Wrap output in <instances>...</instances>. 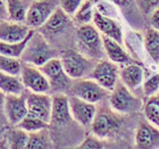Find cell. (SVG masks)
I'll return each instance as SVG.
<instances>
[{"label":"cell","instance_id":"24","mask_svg":"<svg viewBox=\"0 0 159 149\" xmlns=\"http://www.w3.org/2000/svg\"><path fill=\"white\" fill-rule=\"evenodd\" d=\"M144 47L149 56L156 64H159V31L150 27L144 33Z\"/></svg>","mask_w":159,"mask_h":149},{"label":"cell","instance_id":"18","mask_svg":"<svg viewBox=\"0 0 159 149\" xmlns=\"http://www.w3.org/2000/svg\"><path fill=\"white\" fill-rule=\"evenodd\" d=\"M143 68L136 64H127L119 71V80L131 91H135L143 84Z\"/></svg>","mask_w":159,"mask_h":149},{"label":"cell","instance_id":"7","mask_svg":"<svg viewBox=\"0 0 159 149\" xmlns=\"http://www.w3.org/2000/svg\"><path fill=\"white\" fill-rule=\"evenodd\" d=\"M20 79L23 81L25 89L31 92L48 93L51 91V86L48 77L44 75L41 68L32 64L23 63Z\"/></svg>","mask_w":159,"mask_h":149},{"label":"cell","instance_id":"12","mask_svg":"<svg viewBox=\"0 0 159 149\" xmlns=\"http://www.w3.org/2000/svg\"><path fill=\"white\" fill-rule=\"evenodd\" d=\"M29 114L43 119L47 123H51L52 113V97L48 93L31 92L26 96Z\"/></svg>","mask_w":159,"mask_h":149},{"label":"cell","instance_id":"23","mask_svg":"<svg viewBox=\"0 0 159 149\" xmlns=\"http://www.w3.org/2000/svg\"><path fill=\"white\" fill-rule=\"evenodd\" d=\"M8 20L14 22H25L29 6L25 0H6Z\"/></svg>","mask_w":159,"mask_h":149},{"label":"cell","instance_id":"5","mask_svg":"<svg viewBox=\"0 0 159 149\" xmlns=\"http://www.w3.org/2000/svg\"><path fill=\"white\" fill-rule=\"evenodd\" d=\"M40 68L49 80L51 91L55 93L70 92V88L73 86V79L70 77L68 74L65 72L60 58L55 57L49 62H47Z\"/></svg>","mask_w":159,"mask_h":149},{"label":"cell","instance_id":"19","mask_svg":"<svg viewBox=\"0 0 159 149\" xmlns=\"http://www.w3.org/2000/svg\"><path fill=\"white\" fill-rule=\"evenodd\" d=\"M102 42L105 51H106V56L111 62L116 64H124V65L131 63V57L122 48V44L117 42L116 40L102 35Z\"/></svg>","mask_w":159,"mask_h":149},{"label":"cell","instance_id":"16","mask_svg":"<svg viewBox=\"0 0 159 149\" xmlns=\"http://www.w3.org/2000/svg\"><path fill=\"white\" fill-rule=\"evenodd\" d=\"M73 119L70 113V96L66 93H55L52 96V113H51V124H67Z\"/></svg>","mask_w":159,"mask_h":149},{"label":"cell","instance_id":"28","mask_svg":"<svg viewBox=\"0 0 159 149\" xmlns=\"http://www.w3.org/2000/svg\"><path fill=\"white\" fill-rule=\"evenodd\" d=\"M22 65L23 64L20 63L16 57L5 56V55H1V57H0V70L3 73L20 76Z\"/></svg>","mask_w":159,"mask_h":149},{"label":"cell","instance_id":"33","mask_svg":"<svg viewBox=\"0 0 159 149\" xmlns=\"http://www.w3.org/2000/svg\"><path fill=\"white\" fill-rule=\"evenodd\" d=\"M82 3L83 0H60L59 6L63 8V10L67 15L74 16Z\"/></svg>","mask_w":159,"mask_h":149},{"label":"cell","instance_id":"27","mask_svg":"<svg viewBox=\"0 0 159 149\" xmlns=\"http://www.w3.org/2000/svg\"><path fill=\"white\" fill-rule=\"evenodd\" d=\"M143 112H144L146 119L150 123L159 128V92L148 98L143 107Z\"/></svg>","mask_w":159,"mask_h":149},{"label":"cell","instance_id":"36","mask_svg":"<svg viewBox=\"0 0 159 149\" xmlns=\"http://www.w3.org/2000/svg\"><path fill=\"white\" fill-rule=\"evenodd\" d=\"M115 5L119 7H125V6H129V3L132 2L133 0H111Z\"/></svg>","mask_w":159,"mask_h":149},{"label":"cell","instance_id":"34","mask_svg":"<svg viewBox=\"0 0 159 149\" xmlns=\"http://www.w3.org/2000/svg\"><path fill=\"white\" fill-rule=\"evenodd\" d=\"M102 141H101V138L97 137L96 134L86 137L85 139L83 140V142L79 146V148L82 149H98V148H102Z\"/></svg>","mask_w":159,"mask_h":149},{"label":"cell","instance_id":"31","mask_svg":"<svg viewBox=\"0 0 159 149\" xmlns=\"http://www.w3.org/2000/svg\"><path fill=\"white\" fill-rule=\"evenodd\" d=\"M142 92L147 98H150L159 92V74L150 76L143 82Z\"/></svg>","mask_w":159,"mask_h":149},{"label":"cell","instance_id":"20","mask_svg":"<svg viewBox=\"0 0 159 149\" xmlns=\"http://www.w3.org/2000/svg\"><path fill=\"white\" fill-rule=\"evenodd\" d=\"M70 16L64 12L61 7H57L49 20L47 21V23L42 26L43 32L50 34H58L63 32L70 25Z\"/></svg>","mask_w":159,"mask_h":149},{"label":"cell","instance_id":"11","mask_svg":"<svg viewBox=\"0 0 159 149\" xmlns=\"http://www.w3.org/2000/svg\"><path fill=\"white\" fill-rule=\"evenodd\" d=\"M122 124V119L115 113L111 112H99L97 113L96 117L91 124V131L93 134L101 139L109 138L118 131Z\"/></svg>","mask_w":159,"mask_h":149},{"label":"cell","instance_id":"15","mask_svg":"<svg viewBox=\"0 0 159 149\" xmlns=\"http://www.w3.org/2000/svg\"><path fill=\"white\" fill-rule=\"evenodd\" d=\"M31 29L26 23L14 22V21H1L0 25V39L5 42H20L30 34Z\"/></svg>","mask_w":159,"mask_h":149},{"label":"cell","instance_id":"22","mask_svg":"<svg viewBox=\"0 0 159 149\" xmlns=\"http://www.w3.org/2000/svg\"><path fill=\"white\" fill-rule=\"evenodd\" d=\"M34 32L35 31L32 30L30 32V34L24 40L20 41V42H5V41H1L0 42V53H1V55L20 58L24 53V50H25V48H26L27 43H29L32 35L34 34Z\"/></svg>","mask_w":159,"mask_h":149},{"label":"cell","instance_id":"37","mask_svg":"<svg viewBox=\"0 0 159 149\" xmlns=\"http://www.w3.org/2000/svg\"><path fill=\"white\" fill-rule=\"evenodd\" d=\"M3 1H6V0H3Z\"/></svg>","mask_w":159,"mask_h":149},{"label":"cell","instance_id":"6","mask_svg":"<svg viewBox=\"0 0 159 149\" xmlns=\"http://www.w3.org/2000/svg\"><path fill=\"white\" fill-rule=\"evenodd\" d=\"M108 90L101 86L93 79H79L74 80L73 86L70 90V96L79 97L89 103L98 104L108 96Z\"/></svg>","mask_w":159,"mask_h":149},{"label":"cell","instance_id":"35","mask_svg":"<svg viewBox=\"0 0 159 149\" xmlns=\"http://www.w3.org/2000/svg\"><path fill=\"white\" fill-rule=\"evenodd\" d=\"M151 26L159 31V8L151 15Z\"/></svg>","mask_w":159,"mask_h":149},{"label":"cell","instance_id":"14","mask_svg":"<svg viewBox=\"0 0 159 149\" xmlns=\"http://www.w3.org/2000/svg\"><path fill=\"white\" fill-rule=\"evenodd\" d=\"M135 145L138 148H159V128L148 119L140 122L135 133Z\"/></svg>","mask_w":159,"mask_h":149},{"label":"cell","instance_id":"9","mask_svg":"<svg viewBox=\"0 0 159 149\" xmlns=\"http://www.w3.org/2000/svg\"><path fill=\"white\" fill-rule=\"evenodd\" d=\"M2 108L7 122L13 126L18 125L29 114L26 97L24 95H5Z\"/></svg>","mask_w":159,"mask_h":149},{"label":"cell","instance_id":"3","mask_svg":"<svg viewBox=\"0 0 159 149\" xmlns=\"http://www.w3.org/2000/svg\"><path fill=\"white\" fill-rule=\"evenodd\" d=\"M64 70L73 80L90 76L96 63L88 56L75 50H65L60 55Z\"/></svg>","mask_w":159,"mask_h":149},{"label":"cell","instance_id":"13","mask_svg":"<svg viewBox=\"0 0 159 149\" xmlns=\"http://www.w3.org/2000/svg\"><path fill=\"white\" fill-rule=\"evenodd\" d=\"M70 106L73 119H75L80 125L84 128L91 126L97 115L96 104L89 103L79 97L70 96Z\"/></svg>","mask_w":159,"mask_h":149},{"label":"cell","instance_id":"26","mask_svg":"<svg viewBox=\"0 0 159 149\" xmlns=\"http://www.w3.org/2000/svg\"><path fill=\"white\" fill-rule=\"evenodd\" d=\"M50 147H51V140L47 129L30 133L26 149H47Z\"/></svg>","mask_w":159,"mask_h":149},{"label":"cell","instance_id":"10","mask_svg":"<svg viewBox=\"0 0 159 149\" xmlns=\"http://www.w3.org/2000/svg\"><path fill=\"white\" fill-rule=\"evenodd\" d=\"M57 7L50 0H33L29 6L25 23L33 30L42 27Z\"/></svg>","mask_w":159,"mask_h":149},{"label":"cell","instance_id":"4","mask_svg":"<svg viewBox=\"0 0 159 149\" xmlns=\"http://www.w3.org/2000/svg\"><path fill=\"white\" fill-rule=\"evenodd\" d=\"M79 46L86 53L88 57L91 59L101 58L106 55L102 42V34L94 25L85 24L81 25L77 30Z\"/></svg>","mask_w":159,"mask_h":149},{"label":"cell","instance_id":"2","mask_svg":"<svg viewBox=\"0 0 159 149\" xmlns=\"http://www.w3.org/2000/svg\"><path fill=\"white\" fill-rule=\"evenodd\" d=\"M109 105L114 112L122 115H129L139 112L142 108L143 103L119 80L115 89L110 91Z\"/></svg>","mask_w":159,"mask_h":149},{"label":"cell","instance_id":"8","mask_svg":"<svg viewBox=\"0 0 159 149\" xmlns=\"http://www.w3.org/2000/svg\"><path fill=\"white\" fill-rule=\"evenodd\" d=\"M119 68L111 60H101L96 63L89 77L96 80L100 86L108 91H113L119 81Z\"/></svg>","mask_w":159,"mask_h":149},{"label":"cell","instance_id":"29","mask_svg":"<svg viewBox=\"0 0 159 149\" xmlns=\"http://www.w3.org/2000/svg\"><path fill=\"white\" fill-rule=\"evenodd\" d=\"M17 126L20 128V129H23L24 131H26V132L32 133V132L40 131V130L47 129V128L49 126V123L44 122L43 119H38V117L31 115V114H27V115L24 117L23 121H22Z\"/></svg>","mask_w":159,"mask_h":149},{"label":"cell","instance_id":"25","mask_svg":"<svg viewBox=\"0 0 159 149\" xmlns=\"http://www.w3.org/2000/svg\"><path fill=\"white\" fill-rule=\"evenodd\" d=\"M29 138L30 133L18 126H16V129L9 130L7 133V140L10 145V148L13 149H26Z\"/></svg>","mask_w":159,"mask_h":149},{"label":"cell","instance_id":"21","mask_svg":"<svg viewBox=\"0 0 159 149\" xmlns=\"http://www.w3.org/2000/svg\"><path fill=\"white\" fill-rule=\"evenodd\" d=\"M24 83L20 76L0 74V89L3 95H24Z\"/></svg>","mask_w":159,"mask_h":149},{"label":"cell","instance_id":"30","mask_svg":"<svg viewBox=\"0 0 159 149\" xmlns=\"http://www.w3.org/2000/svg\"><path fill=\"white\" fill-rule=\"evenodd\" d=\"M93 15H94V12H93L92 1L85 0V1H83L76 14L74 15V20L81 25H85V24H89L91 21H93Z\"/></svg>","mask_w":159,"mask_h":149},{"label":"cell","instance_id":"1","mask_svg":"<svg viewBox=\"0 0 159 149\" xmlns=\"http://www.w3.org/2000/svg\"><path fill=\"white\" fill-rule=\"evenodd\" d=\"M55 57H57L56 53L50 47L46 38L43 37V33L34 32L20 59L23 60V63L32 64L34 66L41 67Z\"/></svg>","mask_w":159,"mask_h":149},{"label":"cell","instance_id":"32","mask_svg":"<svg viewBox=\"0 0 159 149\" xmlns=\"http://www.w3.org/2000/svg\"><path fill=\"white\" fill-rule=\"evenodd\" d=\"M136 6L144 16H150L159 8V0H135Z\"/></svg>","mask_w":159,"mask_h":149},{"label":"cell","instance_id":"17","mask_svg":"<svg viewBox=\"0 0 159 149\" xmlns=\"http://www.w3.org/2000/svg\"><path fill=\"white\" fill-rule=\"evenodd\" d=\"M93 25L100 31L102 35H106L108 38L116 40L120 44L123 43V32L120 30L118 24L114 20H111L109 16H106L105 14L100 13L97 9L93 15Z\"/></svg>","mask_w":159,"mask_h":149}]
</instances>
